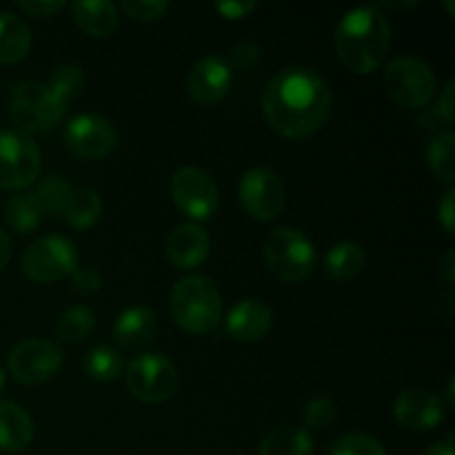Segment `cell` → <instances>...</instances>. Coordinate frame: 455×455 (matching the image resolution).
<instances>
[{"label": "cell", "mask_w": 455, "mask_h": 455, "mask_svg": "<svg viewBox=\"0 0 455 455\" xmlns=\"http://www.w3.org/2000/svg\"><path fill=\"white\" fill-rule=\"evenodd\" d=\"M331 455H387V451L373 435L347 434L333 443Z\"/></svg>", "instance_id": "obj_32"}, {"label": "cell", "mask_w": 455, "mask_h": 455, "mask_svg": "<svg viewBox=\"0 0 455 455\" xmlns=\"http://www.w3.org/2000/svg\"><path fill=\"white\" fill-rule=\"evenodd\" d=\"M47 87L62 105L69 107L84 89V74L76 65H58L47 80Z\"/></svg>", "instance_id": "obj_29"}, {"label": "cell", "mask_w": 455, "mask_h": 455, "mask_svg": "<svg viewBox=\"0 0 455 455\" xmlns=\"http://www.w3.org/2000/svg\"><path fill=\"white\" fill-rule=\"evenodd\" d=\"M78 249L65 235H43L22 253V274L36 284H52L67 278L78 267Z\"/></svg>", "instance_id": "obj_6"}, {"label": "cell", "mask_w": 455, "mask_h": 455, "mask_svg": "<svg viewBox=\"0 0 455 455\" xmlns=\"http://www.w3.org/2000/svg\"><path fill=\"white\" fill-rule=\"evenodd\" d=\"M71 191H74V185L69 180H65L62 176H47L38 185V191H36V198L40 200L44 212L53 213V216H62V209H65L67 200H69Z\"/></svg>", "instance_id": "obj_30"}, {"label": "cell", "mask_w": 455, "mask_h": 455, "mask_svg": "<svg viewBox=\"0 0 455 455\" xmlns=\"http://www.w3.org/2000/svg\"><path fill=\"white\" fill-rule=\"evenodd\" d=\"M4 380H7V378H4V369L0 367V394H3V389H4Z\"/></svg>", "instance_id": "obj_43"}, {"label": "cell", "mask_w": 455, "mask_h": 455, "mask_svg": "<svg viewBox=\"0 0 455 455\" xmlns=\"http://www.w3.org/2000/svg\"><path fill=\"white\" fill-rule=\"evenodd\" d=\"M124 382L133 398L145 404H160L176 394L178 369L164 354H142L127 364Z\"/></svg>", "instance_id": "obj_8"}, {"label": "cell", "mask_w": 455, "mask_h": 455, "mask_svg": "<svg viewBox=\"0 0 455 455\" xmlns=\"http://www.w3.org/2000/svg\"><path fill=\"white\" fill-rule=\"evenodd\" d=\"M158 336V318L149 307H129L116 318L114 340L123 349H145Z\"/></svg>", "instance_id": "obj_18"}, {"label": "cell", "mask_w": 455, "mask_h": 455, "mask_svg": "<svg viewBox=\"0 0 455 455\" xmlns=\"http://www.w3.org/2000/svg\"><path fill=\"white\" fill-rule=\"evenodd\" d=\"M274 327V311L267 302L249 298L231 307L225 318V331L235 342H258L269 336Z\"/></svg>", "instance_id": "obj_17"}, {"label": "cell", "mask_w": 455, "mask_h": 455, "mask_svg": "<svg viewBox=\"0 0 455 455\" xmlns=\"http://www.w3.org/2000/svg\"><path fill=\"white\" fill-rule=\"evenodd\" d=\"M455 136L453 132H438L434 138H431L429 147H427V163H429V169L434 172V176L443 182L455 180Z\"/></svg>", "instance_id": "obj_27"}, {"label": "cell", "mask_w": 455, "mask_h": 455, "mask_svg": "<svg viewBox=\"0 0 455 455\" xmlns=\"http://www.w3.org/2000/svg\"><path fill=\"white\" fill-rule=\"evenodd\" d=\"M438 220L449 235L455 234V191L449 189L438 207Z\"/></svg>", "instance_id": "obj_38"}, {"label": "cell", "mask_w": 455, "mask_h": 455, "mask_svg": "<svg viewBox=\"0 0 455 455\" xmlns=\"http://www.w3.org/2000/svg\"><path fill=\"white\" fill-rule=\"evenodd\" d=\"M258 9V3H253V0H244V3H218L216 4V12L220 13L222 18H227V20H243V18H247L249 13L256 12Z\"/></svg>", "instance_id": "obj_37"}, {"label": "cell", "mask_w": 455, "mask_h": 455, "mask_svg": "<svg viewBox=\"0 0 455 455\" xmlns=\"http://www.w3.org/2000/svg\"><path fill=\"white\" fill-rule=\"evenodd\" d=\"M364 262H367L364 249L358 243L342 240L329 249L327 258H324V271L336 283H347V280H354L355 275L363 274Z\"/></svg>", "instance_id": "obj_22"}, {"label": "cell", "mask_w": 455, "mask_h": 455, "mask_svg": "<svg viewBox=\"0 0 455 455\" xmlns=\"http://www.w3.org/2000/svg\"><path fill=\"white\" fill-rule=\"evenodd\" d=\"M65 147L83 160H100L116 147V129L105 116L83 114L65 127Z\"/></svg>", "instance_id": "obj_13"}, {"label": "cell", "mask_w": 455, "mask_h": 455, "mask_svg": "<svg viewBox=\"0 0 455 455\" xmlns=\"http://www.w3.org/2000/svg\"><path fill=\"white\" fill-rule=\"evenodd\" d=\"M425 455H453V447H451V435H449L444 443H435L427 449Z\"/></svg>", "instance_id": "obj_42"}, {"label": "cell", "mask_w": 455, "mask_h": 455, "mask_svg": "<svg viewBox=\"0 0 455 455\" xmlns=\"http://www.w3.org/2000/svg\"><path fill=\"white\" fill-rule=\"evenodd\" d=\"M169 311L178 327L191 336H204L220 327L222 298L216 283L207 275H187L178 280L169 296Z\"/></svg>", "instance_id": "obj_3"}, {"label": "cell", "mask_w": 455, "mask_h": 455, "mask_svg": "<svg viewBox=\"0 0 455 455\" xmlns=\"http://www.w3.org/2000/svg\"><path fill=\"white\" fill-rule=\"evenodd\" d=\"M443 275H444V280H447L449 284L455 283V253L453 251H449L447 256H444Z\"/></svg>", "instance_id": "obj_41"}, {"label": "cell", "mask_w": 455, "mask_h": 455, "mask_svg": "<svg viewBox=\"0 0 455 455\" xmlns=\"http://www.w3.org/2000/svg\"><path fill=\"white\" fill-rule=\"evenodd\" d=\"M333 96L323 76L307 67H287L267 83L262 92V114L280 136H314L331 116Z\"/></svg>", "instance_id": "obj_1"}, {"label": "cell", "mask_w": 455, "mask_h": 455, "mask_svg": "<svg viewBox=\"0 0 455 455\" xmlns=\"http://www.w3.org/2000/svg\"><path fill=\"white\" fill-rule=\"evenodd\" d=\"M12 256H13L12 238H9L7 231L0 229V271H3L4 267L9 265V260H12Z\"/></svg>", "instance_id": "obj_40"}, {"label": "cell", "mask_w": 455, "mask_h": 455, "mask_svg": "<svg viewBox=\"0 0 455 455\" xmlns=\"http://www.w3.org/2000/svg\"><path fill=\"white\" fill-rule=\"evenodd\" d=\"M260 47H258L256 43H251V40H240V43H235L234 49H231V62H234L235 67H240V69H251V67L260 60Z\"/></svg>", "instance_id": "obj_35"}, {"label": "cell", "mask_w": 455, "mask_h": 455, "mask_svg": "<svg viewBox=\"0 0 455 455\" xmlns=\"http://www.w3.org/2000/svg\"><path fill=\"white\" fill-rule=\"evenodd\" d=\"M44 218V209L40 204V200L36 198V194H25V191H18L16 196L4 203V222L12 231L16 234L27 235L31 231H36L40 227Z\"/></svg>", "instance_id": "obj_23"}, {"label": "cell", "mask_w": 455, "mask_h": 455, "mask_svg": "<svg viewBox=\"0 0 455 455\" xmlns=\"http://www.w3.org/2000/svg\"><path fill=\"white\" fill-rule=\"evenodd\" d=\"M391 49V25L378 7L347 12L336 27V53L342 65L369 76L385 65Z\"/></svg>", "instance_id": "obj_2"}, {"label": "cell", "mask_w": 455, "mask_h": 455, "mask_svg": "<svg viewBox=\"0 0 455 455\" xmlns=\"http://www.w3.org/2000/svg\"><path fill=\"white\" fill-rule=\"evenodd\" d=\"M453 93H455V80L451 78L447 84H444V89L440 92V96H438V114L443 116V120L449 124V127H451L453 120H455Z\"/></svg>", "instance_id": "obj_39"}, {"label": "cell", "mask_w": 455, "mask_h": 455, "mask_svg": "<svg viewBox=\"0 0 455 455\" xmlns=\"http://www.w3.org/2000/svg\"><path fill=\"white\" fill-rule=\"evenodd\" d=\"M385 89L395 105L422 109L438 93V80L420 56L403 53L385 67Z\"/></svg>", "instance_id": "obj_5"}, {"label": "cell", "mask_w": 455, "mask_h": 455, "mask_svg": "<svg viewBox=\"0 0 455 455\" xmlns=\"http://www.w3.org/2000/svg\"><path fill=\"white\" fill-rule=\"evenodd\" d=\"M18 7L25 13H29L31 18H52L56 16L60 9H65L62 0H18Z\"/></svg>", "instance_id": "obj_36"}, {"label": "cell", "mask_w": 455, "mask_h": 455, "mask_svg": "<svg viewBox=\"0 0 455 455\" xmlns=\"http://www.w3.org/2000/svg\"><path fill=\"white\" fill-rule=\"evenodd\" d=\"M260 455H311L314 453V438L302 427H278L269 431L258 449Z\"/></svg>", "instance_id": "obj_24"}, {"label": "cell", "mask_w": 455, "mask_h": 455, "mask_svg": "<svg viewBox=\"0 0 455 455\" xmlns=\"http://www.w3.org/2000/svg\"><path fill=\"white\" fill-rule=\"evenodd\" d=\"M394 418L403 429L427 434L444 420L443 400L429 389H404L394 403Z\"/></svg>", "instance_id": "obj_15"}, {"label": "cell", "mask_w": 455, "mask_h": 455, "mask_svg": "<svg viewBox=\"0 0 455 455\" xmlns=\"http://www.w3.org/2000/svg\"><path fill=\"white\" fill-rule=\"evenodd\" d=\"M338 404L333 403L327 395H318V398H311L305 404V411H302V429L305 431H323L336 420Z\"/></svg>", "instance_id": "obj_31"}, {"label": "cell", "mask_w": 455, "mask_h": 455, "mask_svg": "<svg viewBox=\"0 0 455 455\" xmlns=\"http://www.w3.org/2000/svg\"><path fill=\"white\" fill-rule=\"evenodd\" d=\"M36 427L29 413L16 403L0 400V451H25L34 443Z\"/></svg>", "instance_id": "obj_19"}, {"label": "cell", "mask_w": 455, "mask_h": 455, "mask_svg": "<svg viewBox=\"0 0 455 455\" xmlns=\"http://www.w3.org/2000/svg\"><path fill=\"white\" fill-rule=\"evenodd\" d=\"M93 327H96L93 311L84 305H74L62 311L60 318H58L56 336L58 340L67 342V345H78L92 336Z\"/></svg>", "instance_id": "obj_26"}, {"label": "cell", "mask_w": 455, "mask_h": 455, "mask_svg": "<svg viewBox=\"0 0 455 455\" xmlns=\"http://www.w3.org/2000/svg\"><path fill=\"white\" fill-rule=\"evenodd\" d=\"M120 7H123L133 20L151 22L163 18V13L169 9V3H164V0H124V3H120Z\"/></svg>", "instance_id": "obj_33"}, {"label": "cell", "mask_w": 455, "mask_h": 455, "mask_svg": "<svg viewBox=\"0 0 455 455\" xmlns=\"http://www.w3.org/2000/svg\"><path fill=\"white\" fill-rule=\"evenodd\" d=\"M262 258L278 280L289 284L305 283L315 269V247L309 235L291 227H278L262 244Z\"/></svg>", "instance_id": "obj_4"}, {"label": "cell", "mask_w": 455, "mask_h": 455, "mask_svg": "<svg viewBox=\"0 0 455 455\" xmlns=\"http://www.w3.org/2000/svg\"><path fill=\"white\" fill-rule=\"evenodd\" d=\"M234 83V69L229 60L218 53H207L198 58L187 76V93L198 105H218L229 93Z\"/></svg>", "instance_id": "obj_14"}, {"label": "cell", "mask_w": 455, "mask_h": 455, "mask_svg": "<svg viewBox=\"0 0 455 455\" xmlns=\"http://www.w3.org/2000/svg\"><path fill=\"white\" fill-rule=\"evenodd\" d=\"M9 373L25 387L44 385L53 380L62 367V351L56 342L44 338H27L18 342L7 358Z\"/></svg>", "instance_id": "obj_10"}, {"label": "cell", "mask_w": 455, "mask_h": 455, "mask_svg": "<svg viewBox=\"0 0 455 455\" xmlns=\"http://www.w3.org/2000/svg\"><path fill=\"white\" fill-rule=\"evenodd\" d=\"M169 191H172V200L178 212L196 222L209 220L220 204L216 180L212 178V173L200 167L178 169L173 173Z\"/></svg>", "instance_id": "obj_11"}, {"label": "cell", "mask_w": 455, "mask_h": 455, "mask_svg": "<svg viewBox=\"0 0 455 455\" xmlns=\"http://www.w3.org/2000/svg\"><path fill=\"white\" fill-rule=\"evenodd\" d=\"M67 114V105H62L47 83L25 80L12 92L9 100V116L25 133L52 132Z\"/></svg>", "instance_id": "obj_7"}, {"label": "cell", "mask_w": 455, "mask_h": 455, "mask_svg": "<svg viewBox=\"0 0 455 455\" xmlns=\"http://www.w3.org/2000/svg\"><path fill=\"white\" fill-rule=\"evenodd\" d=\"M209 251H212V238L203 227L194 222L176 227L169 234L164 247L169 265L178 271H191L200 267L209 258Z\"/></svg>", "instance_id": "obj_16"}, {"label": "cell", "mask_w": 455, "mask_h": 455, "mask_svg": "<svg viewBox=\"0 0 455 455\" xmlns=\"http://www.w3.org/2000/svg\"><path fill=\"white\" fill-rule=\"evenodd\" d=\"M69 278H71V283H74V291L84 293V296H89V293H96L98 289H100V283H102L100 271L92 265H78Z\"/></svg>", "instance_id": "obj_34"}, {"label": "cell", "mask_w": 455, "mask_h": 455, "mask_svg": "<svg viewBox=\"0 0 455 455\" xmlns=\"http://www.w3.org/2000/svg\"><path fill=\"white\" fill-rule=\"evenodd\" d=\"M71 13L76 25L92 38H109L118 29V9L109 0H80L71 4Z\"/></svg>", "instance_id": "obj_20"}, {"label": "cell", "mask_w": 455, "mask_h": 455, "mask_svg": "<svg viewBox=\"0 0 455 455\" xmlns=\"http://www.w3.org/2000/svg\"><path fill=\"white\" fill-rule=\"evenodd\" d=\"M238 198L244 212L260 222H271L287 204V189L283 178L267 167H253L240 178Z\"/></svg>", "instance_id": "obj_12"}, {"label": "cell", "mask_w": 455, "mask_h": 455, "mask_svg": "<svg viewBox=\"0 0 455 455\" xmlns=\"http://www.w3.org/2000/svg\"><path fill=\"white\" fill-rule=\"evenodd\" d=\"M62 216L67 218L71 227L76 229H89L102 216V198L98 191L89 187H74L69 200H67Z\"/></svg>", "instance_id": "obj_25"}, {"label": "cell", "mask_w": 455, "mask_h": 455, "mask_svg": "<svg viewBox=\"0 0 455 455\" xmlns=\"http://www.w3.org/2000/svg\"><path fill=\"white\" fill-rule=\"evenodd\" d=\"M31 52V29L16 13L0 12V65H16Z\"/></svg>", "instance_id": "obj_21"}, {"label": "cell", "mask_w": 455, "mask_h": 455, "mask_svg": "<svg viewBox=\"0 0 455 455\" xmlns=\"http://www.w3.org/2000/svg\"><path fill=\"white\" fill-rule=\"evenodd\" d=\"M40 173V149L25 132H0V191H20Z\"/></svg>", "instance_id": "obj_9"}, {"label": "cell", "mask_w": 455, "mask_h": 455, "mask_svg": "<svg viewBox=\"0 0 455 455\" xmlns=\"http://www.w3.org/2000/svg\"><path fill=\"white\" fill-rule=\"evenodd\" d=\"M123 358L111 347H93L87 355H84V371L92 380L96 382H114L123 376Z\"/></svg>", "instance_id": "obj_28"}]
</instances>
